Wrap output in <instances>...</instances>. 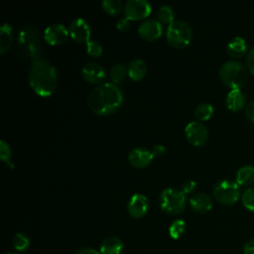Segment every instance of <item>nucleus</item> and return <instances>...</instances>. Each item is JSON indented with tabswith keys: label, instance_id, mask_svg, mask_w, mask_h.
<instances>
[{
	"label": "nucleus",
	"instance_id": "f257e3e1",
	"mask_svg": "<svg viewBox=\"0 0 254 254\" xmlns=\"http://www.w3.org/2000/svg\"><path fill=\"white\" fill-rule=\"evenodd\" d=\"M87 106L98 115L115 112L123 101L122 90L113 82H103L93 88L87 95Z\"/></svg>",
	"mask_w": 254,
	"mask_h": 254
},
{
	"label": "nucleus",
	"instance_id": "f03ea898",
	"mask_svg": "<svg viewBox=\"0 0 254 254\" xmlns=\"http://www.w3.org/2000/svg\"><path fill=\"white\" fill-rule=\"evenodd\" d=\"M29 83L34 91L43 97L50 96L57 87L58 71L45 57L33 61L29 70Z\"/></svg>",
	"mask_w": 254,
	"mask_h": 254
},
{
	"label": "nucleus",
	"instance_id": "7ed1b4c3",
	"mask_svg": "<svg viewBox=\"0 0 254 254\" xmlns=\"http://www.w3.org/2000/svg\"><path fill=\"white\" fill-rule=\"evenodd\" d=\"M17 50L23 59L37 60L42 56L43 43L38 30L32 24H24L17 36Z\"/></svg>",
	"mask_w": 254,
	"mask_h": 254
},
{
	"label": "nucleus",
	"instance_id": "20e7f679",
	"mask_svg": "<svg viewBox=\"0 0 254 254\" xmlns=\"http://www.w3.org/2000/svg\"><path fill=\"white\" fill-rule=\"evenodd\" d=\"M220 80L231 89L240 88L248 79V69L239 61L224 62L218 70Z\"/></svg>",
	"mask_w": 254,
	"mask_h": 254
},
{
	"label": "nucleus",
	"instance_id": "39448f33",
	"mask_svg": "<svg viewBox=\"0 0 254 254\" xmlns=\"http://www.w3.org/2000/svg\"><path fill=\"white\" fill-rule=\"evenodd\" d=\"M159 204L166 213L177 215L183 212L187 205L186 193L176 188H166L162 190L159 197Z\"/></svg>",
	"mask_w": 254,
	"mask_h": 254
},
{
	"label": "nucleus",
	"instance_id": "423d86ee",
	"mask_svg": "<svg viewBox=\"0 0 254 254\" xmlns=\"http://www.w3.org/2000/svg\"><path fill=\"white\" fill-rule=\"evenodd\" d=\"M192 38V30L189 23L183 20H175L168 25L166 39L173 48L181 49L188 46Z\"/></svg>",
	"mask_w": 254,
	"mask_h": 254
},
{
	"label": "nucleus",
	"instance_id": "0eeeda50",
	"mask_svg": "<svg viewBox=\"0 0 254 254\" xmlns=\"http://www.w3.org/2000/svg\"><path fill=\"white\" fill-rule=\"evenodd\" d=\"M240 186L236 181L224 179L218 181L213 189V197L222 204L231 205L234 204L240 197Z\"/></svg>",
	"mask_w": 254,
	"mask_h": 254
},
{
	"label": "nucleus",
	"instance_id": "6e6552de",
	"mask_svg": "<svg viewBox=\"0 0 254 254\" xmlns=\"http://www.w3.org/2000/svg\"><path fill=\"white\" fill-rule=\"evenodd\" d=\"M123 11L130 21H137L147 18L152 11V6L147 0H128L124 4Z\"/></svg>",
	"mask_w": 254,
	"mask_h": 254
},
{
	"label": "nucleus",
	"instance_id": "1a4fd4ad",
	"mask_svg": "<svg viewBox=\"0 0 254 254\" xmlns=\"http://www.w3.org/2000/svg\"><path fill=\"white\" fill-rule=\"evenodd\" d=\"M185 134L187 137V140L194 146H201L203 145L208 138V129L206 126L198 121H190L186 125L185 128Z\"/></svg>",
	"mask_w": 254,
	"mask_h": 254
},
{
	"label": "nucleus",
	"instance_id": "9d476101",
	"mask_svg": "<svg viewBox=\"0 0 254 254\" xmlns=\"http://www.w3.org/2000/svg\"><path fill=\"white\" fill-rule=\"evenodd\" d=\"M68 33L75 42L86 44L90 40L91 28L85 19L75 18L69 23Z\"/></svg>",
	"mask_w": 254,
	"mask_h": 254
},
{
	"label": "nucleus",
	"instance_id": "9b49d317",
	"mask_svg": "<svg viewBox=\"0 0 254 254\" xmlns=\"http://www.w3.org/2000/svg\"><path fill=\"white\" fill-rule=\"evenodd\" d=\"M69 35L68 29L62 23H53L44 31V40L50 45H60L64 43Z\"/></svg>",
	"mask_w": 254,
	"mask_h": 254
},
{
	"label": "nucleus",
	"instance_id": "f8f14e48",
	"mask_svg": "<svg viewBox=\"0 0 254 254\" xmlns=\"http://www.w3.org/2000/svg\"><path fill=\"white\" fill-rule=\"evenodd\" d=\"M138 33L143 39L147 41H154L158 39L163 33L162 23L158 19H146L140 23L138 27Z\"/></svg>",
	"mask_w": 254,
	"mask_h": 254
},
{
	"label": "nucleus",
	"instance_id": "ddd939ff",
	"mask_svg": "<svg viewBox=\"0 0 254 254\" xmlns=\"http://www.w3.org/2000/svg\"><path fill=\"white\" fill-rule=\"evenodd\" d=\"M149 200L142 193H134L128 200L127 210L134 218H141L148 212Z\"/></svg>",
	"mask_w": 254,
	"mask_h": 254
},
{
	"label": "nucleus",
	"instance_id": "4468645a",
	"mask_svg": "<svg viewBox=\"0 0 254 254\" xmlns=\"http://www.w3.org/2000/svg\"><path fill=\"white\" fill-rule=\"evenodd\" d=\"M154 155L146 147H135L128 154L129 163L135 168H145L153 161Z\"/></svg>",
	"mask_w": 254,
	"mask_h": 254
},
{
	"label": "nucleus",
	"instance_id": "2eb2a0df",
	"mask_svg": "<svg viewBox=\"0 0 254 254\" xmlns=\"http://www.w3.org/2000/svg\"><path fill=\"white\" fill-rule=\"evenodd\" d=\"M82 77L90 83H99L104 80L106 76L105 68L98 63H86L81 68Z\"/></svg>",
	"mask_w": 254,
	"mask_h": 254
},
{
	"label": "nucleus",
	"instance_id": "dca6fc26",
	"mask_svg": "<svg viewBox=\"0 0 254 254\" xmlns=\"http://www.w3.org/2000/svg\"><path fill=\"white\" fill-rule=\"evenodd\" d=\"M190 206L194 212L206 213L212 208V199L205 192H197L190 198Z\"/></svg>",
	"mask_w": 254,
	"mask_h": 254
},
{
	"label": "nucleus",
	"instance_id": "f3484780",
	"mask_svg": "<svg viewBox=\"0 0 254 254\" xmlns=\"http://www.w3.org/2000/svg\"><path fill=\"white\" fill-rule=\"evenodd\" d=\"M246 103V98L244 92L240 88L230 89L225 97V104L227 108L231 111H239L243 108Z\"/></svg>",
	"mask_w": 254,
	"mask_h": 254
},
{
	"label": "nucleus",
	"instance_id": "a211bd4d",
	"mask_svg": "<svg viewBox=\"0 0 254 254\" xmlns=\"http://www.w3.org/2000/svg\"><path fill=\"white\" fill-rule=\"evenodd\" d=\"M226 52L229 57L233 59H238L243 57L247 52V43L244 38L240 36H235L229 40L226 46Z\"/></svg>",
	"mask_w": 254,
	"mask_h": 254
},
{
	"label": "nucleus",
	"instance_id": "6ab92c4d",
	"mask_svg": "<svg viewBox=\"0 0 254 254\" xmlns=\"http://www.w3.org/2000/svg\"><path fill=\"white\" fill-rule=\"evenodd\" d=\"M124 249L123 241L116 236L106 237L100 244L101 254H121Z\"/></svg>",
	"mask_w": 254,
	"mask_h": 254
},
{
	"label": "nucleus",
	"instance_id": "aec40b11",
	"mask_svg": "<svg viewBox=\"0 0 254 254\" xmlns=\"http://www.w3.org/2000/svg\"><path fill=\"white\" fill-rule=\"evenodd\" d=\"M128 76L133 80L142 79L147 72V64L142 59H134L127 65Z\"/></svg>",
	"mask_w": 254,
	"mask_h": 254
},
{
	"label": "nucleus",
	"instance_id": "412c9836",
	"mask_svg": "<svg viewBox=\"0 0 254 254\" xmlns=\"http://www.w3.org/2000/svg\"><path fill=\"white\" fill-rule=\"evenodd\" d=\"M13 43V28L9 23H3L0 28V54H5Z\"/></svg>",
	"mask_w": 254,
	"mask_h": 254
},
{
	"label": "nucleus",
	"instance_id": "4be33fe9",
	"mask_svg": "<svg viewBox=\"0 0 254 254\" xmlns=\"http://www.w3.org/2000/svg\"><path fill=\"white\" fill-rule=\"evenodd\" d=\"M236 183L239 186H250L254 183V166L245 165L236 172Z\"/></svg>",
	"mask_w": 254,
	"mask_h": 254
},
{
	"label": "nucleus",
	"instance_id": "5701e85b",
	"mask_svg": "<svg viewBox=\"0 0 254 254\" xmlns=\"http://www.w3.org/2000/svg\"><path fill=\"white\" fill-rule=\"evenodd\" d=\"M127 74V66L122 63H116L110 68V78L115 84L121 83Z\"/></svg>",
	"mask_w": 254,
	"mask_h": 254
},
{
	"label": "nucleus",
	"instance_id": "b1692460",
	"mask_svg": "<svg viewBox=\"0 0 254 254\" xmlns=\"http://www.w3.org/2000/svg\"><path fill=\"white\" fill-rule=\"evenodd\" d=\"M214 112L213 106L208 102H201L198 103L194 109V116L196 119L205 121L208 120Z\"/></svg>",
	"mask_w": 254,
	"mask_h": 254
},
{
	"label": "nucleus",
	"instance_id": "393cba45",
	"mask_svg": "<svg viewBox=\"0 0 254 254\" xmlns=\"http://www.w3.org/2000/svg\"><path fill=\"white\" fill-rule=\"evenodd\" d=\"M13 247L19 252H26L30 247V237L24 232H18L13 237Z\"/></svg>",
	"mask_w": 254,
	"mask_h": 254
},
{
	"label": "nucleus",
	"instance_id": "a878e982",
	"mask_svg": "<svg viewBox=\"0 0 254 254\" xmlns=\"http://www.w3.org/2000/svg\"><path fill=\"white\" fill-rule=\"evenodd\" d=\"M186 229H187L186 222L183 219H176L169 226V234L173 239L177 240L184 235V233L186 232Z\"/></svg>",
	"mask_w": 254,
	"mask_h": 254
},
{
	"label": "nucleus",
	"instance_id": "bb28decb",
	"mask_svg": "<svg viewBox=\"0 0 254 254\" xmlns=\"http://www.w3.org/2000/svg\"><path fill=\"white\" fill-rule=\"evenodd\" d=\"M158 20L162 24H171L175 21V11L170 5H162L158 10Z\"/></svg>",
	"mask_w": 254,
	"mask_h": 254
},
{
	"label": "nucleus",
	"instance_id": "cd10ccee",
	"mask_svg": "<svg viewBox=\"0 0 254 254\" xmlns=\"http://www.w3.org/2000/svg\"><path fill=\"white\" fill-rule=\"evenodd\" d=\"M101 6L109 15H117L124 7L120 0H103L101 2Z\"/></svg>",
	"mask_w": 254,
	"mask_h": 254
},
{
	"label": "nucleus",
	"instance_id": "c85d7f7f",
	"mask_svg": "<svg viewBox=\"0 0 254 254\" xmlns=\"http://www.w3.org/2000/svg\"><path fill=\"white\" fill-rule=\"evenodd\" d=\"M241 200L245 208L254 212V187L247 188L241 195Z\"/></svg>",
	"mask_w": 254,
	"mask_h": 254
},
{
	"label": "nucleus",
	"instance_id": "c756f323",
	"mask_svg": "<svg viewBox=\"0 0 254 254\" xmlns=\"http://www.w3.org/2000/svg\"><path fill=\"white\" fill-rule=\"evenodd\" d=\"M86 52L90 56L99 57L102 54V52H103V47H102V45L97 40L90 39L86 43Z\"/></svg>",
	"mask_w": 254,
	"mask_h": 254
},
{
	"label": "nucleus",
	"instance_id": "7c9ffc66",
	"mask_svg": "<svg viewBox=\"0 0 254 254\" xmlns=\"http://www.w3.org/2000/svg\"><path fill=\"white\" fill-rule=\"evenodd\" d=\"M11 154H12V151H11L10 145L5 140H1L0 141V157H1V160L5 163L9 162L10 158H11Z\"/></svg>",
	"mask_w": 254,
	"mask_h": 254
},
{
	"label": "nucleus",
	"instance_id": "2f4dec72",
	"mask_svg": "<svg viewBox=\"0 0 254 254\" xmlns=\"http://www.w3.org/2000/svg\"><path fill=\"white\" fill-rule=\"evenodd\" d=\"M246 67L252 74H254V46L250 48L246 55Z\"/></svg>",
	"mask_w": 254,
	"mask_h": 254
},
{
	"label": "nucleus",
	"instance_id": "473e14b6",
	"mask_svg": "<svg viewBox=\"0 0 254 254\" xmlns=\"http://www.w3.org/2000/svg\"><path fill=\"white\" fill-rule=\"evenodd\" d=\"M195 188H196V183H195V181L190 179V180H187V181H185V182L183 183L181 190H183L184 193L187 194V193L192 192V191L195 190Z\"/></svg>",
	"mask_w": 254,
	"mask_h": 254
},
{
	"label": "nucleus",
	"instance_id": "72a5a7b5",
	"mask_svg": "<svg viewBox=\"0 0 254 254\" xmlns=\"http://www.w3.org/2000/svg\"><path fill=\"white\" fill-rule=\"evenodd\" d=\"M244 113H245V116L247 117V119L254 122V100L246 103L245 108H244Z\"/></svg>",
	"mask_w": 254,
	"mask_h": 254
},
{
	"label": "nucleus",
	"instance_id": "f704fd0d",
	"mask_svg": "<svg viewBox=\"0 0 254 254\" xmlns=\"http://www.w3.org/2000/svg\"><path fill=\"white\" fill-rule=\"evenodd\" d=\"M116 28H117V30H119L121 32L128 31L130 28V20L126 17L120 18L116 23Z\"/></svg>",
	"mask_w": 254,
	"mask_h": 254
},
{
	"label": "nucleus",
	"instance_id": "c9c22d12",
	"mask_svg": "<svg viewBox=\"0 0 254 254\" xmlns=\"http://www.w3.org/2000/svg\"><path fill=\"white\" fill-rule=\"evenodd\" d=\"M243 254H254V238L248 240L243 246Z\"/></svg>",
	"mask_w": 254,
	"mask_h": 254
},
{
	"label": "nucleus",
	"instance_id": "e433bc0d",
	"mask_svg": "<svg viewBox=\"0 0 254 254\" xmlns=\"http://www.w3.org/2000/svg\"><path fill=\"white\" fill-rule=\"evenodd\" d=\"M165 152H166V148L162 144L154 145L152 148V153L154 156H162Z\"/></svg>",
	"mask_w": 254,
	"mask_h": 254
},
{
	"label": "nucleus",
	"instance_id": "4c0bfd02",
	"mask_svg": "<svg viewBox=\"0 0 254 254\" xmlns=\"http://www.w3.org/2000/svg\"><path fill=\"white\" fill-rule=\"evenodd\" d=\"M76 254H101V253L96 251L93 248H82V249L78 250Z\"/></svg>",
	"mask_w": 254,
	"mask_h": 254
},
{
	"label": "nucleus",
	"instance_id": "58836bf2",
	"mask_svg": "<svg viewBox=\"0 0 254 254\" xmlns=\"http://www.w3.org/2000/svg\"><path fill=\"white\" fill-rule=\"evenodd\" d=\"M5 254H18V253H16V252H7Z\"/></svg>",
	"mask_w": 254,
	"mask_h": 254
}]
</instances>
